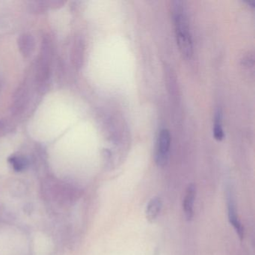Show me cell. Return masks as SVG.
<instances>
[{
	"instance_id": "3",
	"label": "cell",
	"mask_w": 255,
	"mask_h": 255,
	"mask_svg": "<svg viewBox=\"0 0 255 255\" xmlns=\"http://www.w3.org/2000/svg\"><path fill=\"white\" fill-rule=\"evenodd\" d=\"M226 196L228 220L234 229L235 230L239 238L240 239V240H243V237H244V228L239 219L237 207H236L235 199H234L232 190L230 188L227 189Z\"/></svg>"
},
{
	"instance_id": "1",
	"label": "cell",
	"mask_w": 255,
	"mask_h": 255,
	"mask_svg": "<svg viewBox=\"0 0 255 255\" xmlns=\"http://www.w3.org/2000/svg\"><path fill=\"white\" fill-rule=\"evenodd\" d=\"M172 11L176 40L179 50L185 57L190 58L193 53V47L189 22L183 2L180 1L174 2Z\"/></svg>"
},
{
	"instance_id": "8",
	"label": "cell",
	"mask_w": 255,
	"mask_h": 255,
	"mask_svg": "<svg viewBox=\"0 0 255 255\" xmlns=\"http://www.w3.org/2000/svg\"><path fill=\"white\" fill-rule=\"evenodd\" d=\"M10 162L12 164L13 167L16 171H21L24 168V162L20 158L14 156L10 159Z\"/></svg>"
},
{
	"instance_id": "4",
	"label": "cell",
	"mask_w": 255,
	"mask_h": 255,
	"mask_svg": "<svg viewBox=\"0 0 255 255\" xmlns=\"http://www.w3.org/2000/svg\"><path fill=\"white\" fill-rule=\"evenodd\" d=\"M196 197V188L194 184L188 186L183 200V208L185 216L188 221L192 220L194 216V203Z\"/></svg>"
},
{
	"instance_id": "5",
	"label": "cell",
	"mask_w": 255,
	"mask_h": 255,
	"mask_svg": "<svg viewBox=\"0 0 255 255\" xmlns=\"http://www.w3.org/2000/svg\"><path fill=\"white\" fill-rule=\"evenodd\" d=\"M162 201L159 197H154L150 199L145 210L146 218L150 223H153L159 216L162 209Z\"/></svg>"
},
{
	"instance_id": "2",
	"label": "cell",
	"mask_w": 255,
	"mask_h": 255,
	"mask_svg": "<svg viewBox=\"0 0 255 255\" xmlns=\"http://www.w3.org/2000/svg\"><path fill=\"white\" fill-rule=\"evenodd\" d=\"M171 148V134L167 129H161L156 141L155 161L156 165L163 167L166 165L169 159Z\"/></svg>"
},
{
	"instance_id": "7",
	"label": "cell",
	"mask_w": 255,
	"mask_h": 255,
	"mask_svg": "<svg viewBox=\"0 0 255 255\" xmlns=\"http://www.w3.org/2000/svg\"><path fill=\"white\" fill-rule=\"evenodd\" d=\"M213 132H214V137L218 141H221V140L224 138V130L222 128V113L220 110H218L216 113V116H215V124H214V129H213Z\"/></svg>"
},
{
	"instance_id": "6",
	"label": "cell",
	"mask_w": 255,
	"mask_h": 255,
	"mask_svg": "<svg viewBox=\"0 0 255 255\" xmlns=\"http://www.w3.org/2000/svg\"><path fill=\"white\" fill-rule=\"evenodd\" d=\"M19 44H20V48L23 55H24L25 56L30 55L32 49H33V41H32V37H30V35H26V34L22 35L20 37V41H19Z\"/></svg>"
}]
</instances>
